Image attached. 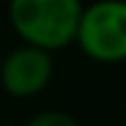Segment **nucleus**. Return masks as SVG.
Instances as JSON below:
<instances>
[{
  "instance_id": "1",
  "label": "nucleus",
  "mask_w": 126,
  "mask_h": 126,
  "mask_svg": "<svg viewBox=\"0 0 126 126\" xmlns=\"http://www.w3.org/2000/svg\"><path fill=\"white\" fill-rule=\"evenodd\" d=\"M82 8V0H10L8 17L22 42L57 52L74 42Z\"/></svg>"
},
{
  "instance_id": "2",
  "label": "nucleus",
  "mask_w": 126,
  "mask_h": 126,
  "mask_svg": "<svg viewBox=\"0 0 126 126\" xmlns=\"http://www.w3.org/2000/svg\"><path fill=\"white\" fill-rule=\"evenodd\" d=\"M74 45L99 64L126 62V0H94L84 5Z\"/></svg>"
},
{
  "instance_id": "3",
  "label": "nucleus",
  "mask_w": 126,
  "mask_h": 126,
  "mask_svg": "<svg viewBox=\"0 0 126 126\" xmlns=\"http://www.w3.org/2000/svg\"><path fill=\"white\" fill-rule=\"evenodd\" d=\"M54 77L52 52L22 42L0 62V84L15 99H32L42 94Z\"/></svg>"
},
{
  "instance_id": "4",
  "label": "nucleus",
  "mask_w": 126,
  "mask_h": 126,
  "mask_svg": "<svg viewBox=\"0 0 126 126\" xmlns=\"http://www.w3.org/2000/svg\"><path fill=\"white\" fill-rule=\"evenodd\" d=\"M25 126H79L77 119L67 111H59V109H47V111H40L35 114Z\"/></svg>"
},
{
  "instance_id": "5",
  "label": "nucleus",
  "mask_w": 126,
  "mask_h": 126,
  "mask_svg": "<svg viewBox=\"0 0 126 126\" xmlns=\"http://www.w3.org/2000/svg\"><path fill=\"white\" fill-rule=\"evenodd\" d=\"M0 126H8V124H0Z\"/></svg>"
}]
</instances>
